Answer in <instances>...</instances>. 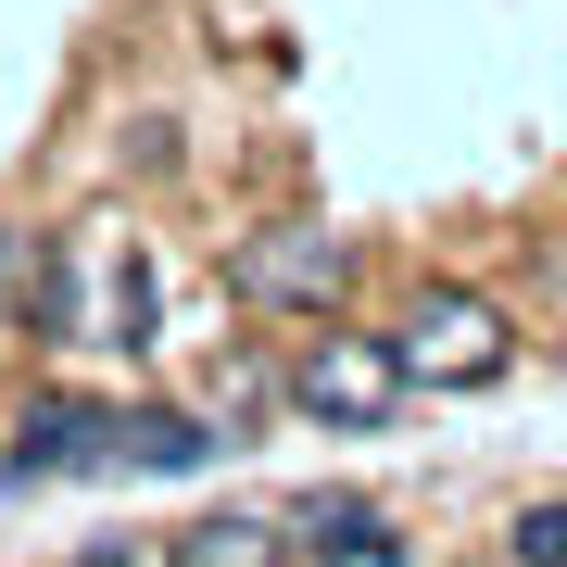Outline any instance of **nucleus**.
Instances as JSON below:
<instances>
[{"instance_id":"423d86ee","label":"nucleus","mask_w":567,"mask_h":567,"mask_svg":"<svg viewBox=\"0 0 567 567\" xmlns=\"http://www.w3.org/2000/svg\"><path fill=\"white\" fill-rule=\"evenodd\" d=\"M240 429L227 416H189V404H140L114 416V480H189V466H215Z\"/></svg>"},{"instance_id":"1a4fd4ad","label":"nucleus","mask_w":567,"mask_h":567,"mask_svg":"<svg viewBox=\"0 0 567 567\" xmlns=\"http://www.w3.org/2000/svg\"><path fill=\"white\" fill-rule=\"evenodd\" d=\"M39 252H51V227L0 215V316H13V328H25V290H39Z\"/></svg>"},{"instance_id":"9d476101","label":"nucleus","mask_w":567,"mask_h":567,"mask_svg":"<svg viewBox=\"0 0 567 567\" xmlns=\"http://www.w3.org/2000/svg\"><path fill=\"white\" fill-rule=\"evenodd\" d=\"M517 567H567V505H529L517 517Z\"/></svg>"},{"instance_id":"20e7f679","label":"nucleus","mask_w":567,"mask_h":567,"mask_svg":"<svg viewBox=\"0 0 567 567\" xmlns=\"http://www.w3.org/2000/svg\"><path fill=\"white\" fill-rule=\"evenodd\" d=\"M391 365H404V391H480V379H505V353H517V328L492 290H416L404 328H379Z\"/></svg>"},{"instance_id":"6e6552de","label":"nucleus","mask_w":567,"mask_h":567,"mask_svg":"<svg viewBox=\"0 0 567 567\" xmlns=\"http://www.w3.org/2000/svg\"><path fill=\"white\" fill-rule=\"evenodd\" d=\"M290 567H404V529H328V543H290Z\"/></svg>"},{"instance_id":"f257e3e1","label":"nucleus","mask_w":567,"mask_h":567,"mask_svg":"<svg viewBox=\"0 0 567 567\" xmlns=\"http://www.w3.org/2000/svg\"><path fill=\"white\" fill-rule=\"evenodd\" d=\"M25 341H114V353H152L164 341V278H152V240L126 215H89V227H51L39 252V290H25Z\"/></svg>"},{"instance_id":"f03ea898","label":"nucleus","mask_w":567,"mask_h":567,"mask_svg":"<svg viewBox=\"0 0 567 567\" xmlns=\"http://www.w3.org/2000/svg\"><path fill=\"white\" fill-rule=\"evenodd\" d=\"M227 290H240V316H341L353 303V227H328V215L252 227L227 252Z\"/></svg>"},{"instance_id":"0eeeda50","label":"nucleus","mask_w":567,"mask_h":567,"mask_svg":"<svg viewBox=\"0 0 567 567\" xmlns=\"http://www.w3.org/2000/svg\"><path fill=\"white\" fill-rule=\"evenodd\" d=\"M164 567H290V517H203L164 543Z\"/></svg>"},{"instance_id":"39448f33","label":"nucleus","mask_w":567,"mask_h":567,"mask_svg":"<svg viewBox=\"0 0 567 567\" xmlns=\"http://www.w3.org/2000/svg\"><path fill=\"white\" fill-rule=\"evenodd\" d=\"M13 480H114V404H89V391H39L25 404V442L0 454Z\"/></svg>"},{"instance_id":"7ed1b4c3","label":"nucleus","mask_w":567,"mask_h":567,"mask_svg":"<svg viewBox=\"0 0 567 567\" xmlns=\"http://www.w3.org/2000/svg\"><path fill=\"white\" fill-rule=\"evenodd\" d=\"M278 391H290V404H303L316 429H341V442H379V429H391V416L416 404L379 328H316V341H303V353L278 365Z\"/></svg>"}]
</instances>
